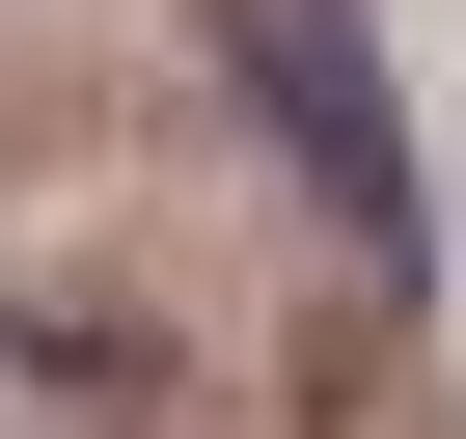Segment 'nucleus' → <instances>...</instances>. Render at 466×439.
I'll list each match as a JSON object with an SVG mask.
<instances>
[{
	"mask_svg": "<svg viewBox=\"0 0 466 439\" xmlns=\"http://www.w3.org/2000/svg\"><path fill=\"white\" fill-rule=\"evenodd\" d=\"M219 56H248V110L302 138L329 248H357V275H411V110H384V56H357V0H219Z\"/></svg>",
	"mask_w": 466,
	"mask_h": 439,
	"instance_id": "1",
	"label": "nucleus"
}]
</instances>
